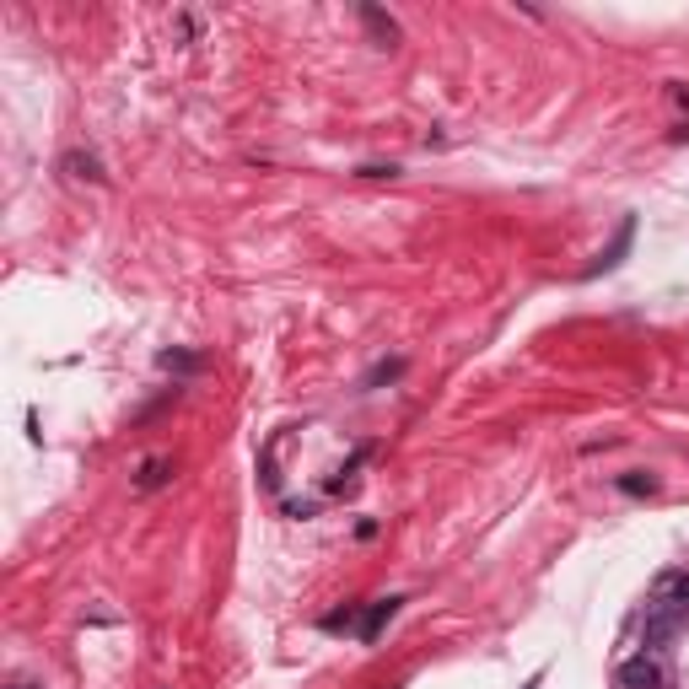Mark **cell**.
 <instances>
[{"mask_svg": "<svg viewBox=\"0 0 689 689\" xmlns=\"http://www.w3.org/2000/svg\"><path fill=\"white\" fill-rule=\"evenodd\" d=\"M646 619L652 625H668L673 636L689 625V571H662L652 598H646Z\"/></svg>", "mask_w": 689, "mask_h": 689, "instance_id": "6da1fadb", "label": "cell"}, {"mask_svg": "<svg viewBox=\"0 0 689 689\" xmlns=\"http://www.w3.org/2000/svg\"><path fill=\"white\" fill-rule=\"evenodd\" d=\"M614 678H619V689H673V673H668L662 652H631Z\"/></svg>", "mask_w": 689, "mask_h": 689, "instance_id": "7a4b0ae2", "label": "cell"}, {"mask_svg": "<svg viewBox=\"0 0 689 689\" xmlns=\"http://www.w3.org/2000/svg\"><path fill=\"white\" fill-rule=\"evenodd\" d=\"M393 614H399V598H377V603H372V608L361 614V625H356V636H361V641H372V636H377V631L388 625V619H393Z\"/></svg>", "mask_w": 689, "mask_h": 689, "instance_id": "3957f363", "label": "cell"}, {"mask_svg": "<svg viewBox=\"0 0 689 689\" xmlns=\"http://www.w3.org/2000/svg\"><path fill=\"white\" fill-rule=\"evenodd\" d=\"M361 22L377 33V43H383V49H393V43H399V22H393V17H383L377 6H361Z\"/></svg>", "mask_w": 689, "mask_h": 689, "instance_id": "277c9868", "label": "cell"}, {"mask_svg": "<svg viewBox=\"0 0 689 689\" xmlns=\"http://www.w3.org/2000/svg\"><path fill=\"white\" fill-rule=\"evenodd\" d=\"M157 367H162V372L189 377V372H199V367H205V356H189V351H162V356H157Z\"/></svg>", "mask_w": 689, "mask_h": 689, "instance_id": "5b68a950", "label": "cell"}, {"mask_svg": "<svg viewBox=\"0 0 689 689\" xmlns=\"http://www.w3.org/2000/svg\"><path fill=\"white\" fill-rule=\"evenodd\" d=\"M631 237H636V221L625 216V227H619V237H614V248H608V253H603V259H598V264H592L587 275H598V269H614V264H619V253H625V248H631Z\"/></svg>", "mask_w": 689, "mask_h": 689, "instance_id": "8992f818", "label": "cell"}, {"mask_svg": "<svg viewBox=\"0 0 689 689\" xmlns=\"http://www.w3.org/2000/svg\"><path fill=\"white\" fill-rule=\"evenodd\" d=\"M167 468H173L167 458H146V463H141V479H135V485H141V491H157V485H167Z\"/></svg>", "mask_w": 689, "mask_h": 689, "instance_id": "52a82bcc", "label": "cell"}, {"mask_svg": "<svg viewBox=\"0 0 689 689\" xmlns=\"http://www.w3.org/2000/svg\"><path fill=\"white\" fill-rule=\"evenodd\" d=\"M619 491H625V496H652L657 491V474H619Z\"/></svg>", "mask_w": 689, "mask_h": 689, "instance_id": "ba28073f", "label": "cell"}, {"mask_svg": "<svg viewBox=\"0 0 689 689\" xmlns=\"http://www.w3.org/2000/svg\"><path fill=\"white\" fill-rule=\"evenodd\" d=\"M65 167H71L76 178H92V183H103V167H97V157H65Z\"/></svg>", "mask_w": 689, "mask_h": 689, "instance_id": "9c48e42d", "label": "cell"}, {"mask_svg": "<svg viewBox=\"0 0 689 689\" xmlns=\"http://www.w3.org/2000/svg\"><path fill=\"white\" fill-rule=\"evenodd\" d=\"M404 372V361H377L372 372H367V388H377V383H388V377H399Z\"/></svg>", "mask_w": 689, "mask_h": 689, "instance_id": "30bf717a", "label": "cell"}]
</instances>
